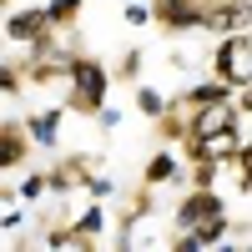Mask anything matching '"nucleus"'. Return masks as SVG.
<instances>
[{
	"label": "nucleus",
	"mask_w": 252,
	"mask_h": 252,
	"mask_svg": "<svg viewBox=\"0 0 252 252\" xmlns=\"http://www.w3.org/2000/svg\"><path fill=\"white\" fill-rule=\"evenodd\" d=\"M222 96H227V81L217 76V81H207V86H192V91H187V106L197 111V106H207V101H222Z\"/></svg>",
	"instance_id": "0eeeda50"
},
{
	"label": "nucleus",
	"mask_w": 252,
	"mask_h": 252,
	"mask_svg": "<svg viewBox=\"0 0 252 252\" xmlns=\"http://www.w3.org/2000/svg\"><path fill=\"white\" fill-rule=\"evenodd\" d=\"M76 227H81V232H86V237H96L101 227H106V217H101V207H86V212H81V222H76Z\"/></svg>",
	"instance_id": "9b49d317"
},
{
	"label": "nucleus",
	"mask_w": 252,
	"mask_h": 252,
	"mask_svg": "<svg viewBox=\"0 0 252 252\" xmlns=\"http://www.w3.org/2000/svg\"><path fill=\"white\" fill-rule=\"evenodd\" d=\"M46 31H51V10H15L10 20H5V35L10 40H46Z\"/></svg>",
	"instance_id": "20e7f679"
},
{
	"label": "nucleus",
	"mask_w": 252,
	"mask_h": 252,
	"mask_svg": "<svg viewBox=\"0 0 252 252\" xmlns=\"http://www.w3.org/2000/svg\"><path fill=\"white\" fill-rule=\"evenodd\" d=\"M222 131H237V101L222 96V101H207V106L192 111V136H187V157H197V146L207 136H222Z\"/></svg>",
	"instance_id": "f03ea898"
},
{
	"label": "nucleus",
	"mask_w": 252,
	"mask_h": 252,
	"mask_svg": "<svg viewBox=\"0 0 252 252\" xmlns=\"http://www.w3.org/2000/svg\"><path fill=\"white\" fill-rule=\"evenodd\" d=\"M212 66H217V76L227 81V86H252V40L242 31L227 35L217 46V56H212Z\"/></svg>",
	"instance_id": "7ed1b4c3"
},
{
	"label": "nucleus",
	"mask_w": 252,
	"mask_h": 252,
	"mask_svg": "<svg viewBox=\"0 0 252 252\" xmlns=\"http://www.w3.org/2000/svg\"><path fill=\"white\" fill-rule=\"evenodd\" d=\"M242 111H252V86H247V96H242Z\"/></svg>",
	"instance_id": "4468645a"
},
{
	"label": "nucleus",
	"mask_w": 252,
	"mask_h": 252,
	"mask_svg": "<svg viewBox=\"0 0 252 252\" xmlns=\"http://www.w3.org/2000/svg\"><path fill=\"white\" fill-rule=\"evenodd\" d=\"M56 126H61V111L31 116V141H35V146H56Z\"/></svg>",
	"instance_id": "39448f33"
},
{
	"label": "nucleus",
	"mask_w": 252,
	"mask_h": 252,
	"mask_svg": "<svg viewBox=\"0 0 252 252\" xmlns=\"http://www.w3.org/2000/svg\"><path fill=\"white\" fill-rule=\"evenodd\" d=\"M136 111H141V116H161V111H166V101H161V91H152V86H141V91H136Z\"/></svg>",
	"instance_id": "9d476101"
},
{
	"label": "nucleus",
	"mask_w": 252,
	"mask_h": 252,
	"mask_svg": "<svg viewBox=\"0 0 252 252\" xmlns=\"http://www.w3.org/2000/svg\"><path fill=\"white\" fill-rule=\"evenodd\" d=\"M66 81H71V106H76V111H101L106 86H111V76H106V66H101V61H91V56H71Z\"/></svg>",
	"instance_id": "f257e3e1"
},
{
	"label": "nucleus",
	"mask_w": 252,
	"mask_h": 252,
	"mask_svg": "<svg viewBox=\"0 0 252 252\" xmlns=\"http://www.w3.org/2000/svg\"><path fill=\"white\" fill-rule=\"evenodd\" d=\"M40 192H46V177H31L26 187H20V197H40Z\"/></svg>",
	"instance_id": "f8f14e48"
},
{
	"label": "nucleus",
	"mask_w": 252,
	"mask_h": 252,
	"mask_svg": "<svg viewBox=\"0 0 252 252\" xmlns=\"http://www.w3.org/2000/svg\"><path fill=\"white\" fill-rule=\"evenodd\" d=\"M46 10H51V26H56V31H66V26H76V15L86 10V0H51Z\"/></svg>",
	"instance_id": "423d86ee"
},
{
	"label": "nucleus",
	"mask_w": 252,
	"mask_h": 252,
	"mask_svg": "<svg viewBox=\"0 0 252 252\" xmlns=\"http://www.w3.org/2000/svg\"><path fill=\"white\" fill-rule=\"evenodd\" d=\"M172 177H177V161L166 157V152H157L152 161H146V182H152V187H161V182H172Z\"/></svg>",
	"instance_id": "6e6552de"
},
{
	"label": "nucleus",
	"mask_w": 252,
	"mask_h": 252,
	"mask_svg": "<svg viewBox=\"0 0 252 252\" xmlns=\"http://www.w3.org/2000/svg\"><path fill=\"white\" fill-rule=\"evenodd\" d=\"M126 26H146V5H131V10H126Z\"/></svg>",
	"instance_id": "ddd939ff"
},
{
	"label": "nucleus",
	"mask_w": 252,
	"mask_h": 252,
	"mask_svg": "<svg viewBox=\"0 0 252 252\" xmlns=\"http://www.w3.org/2000/svg\"><path fill=\"white\" fill-rule=\"evenodd\" d=\"M20 157H26V141H20V126L5 121V172L10 166H20Z\"/></svg>",
	"instance_id": "1a4fd4ad"
}]
</instances>
